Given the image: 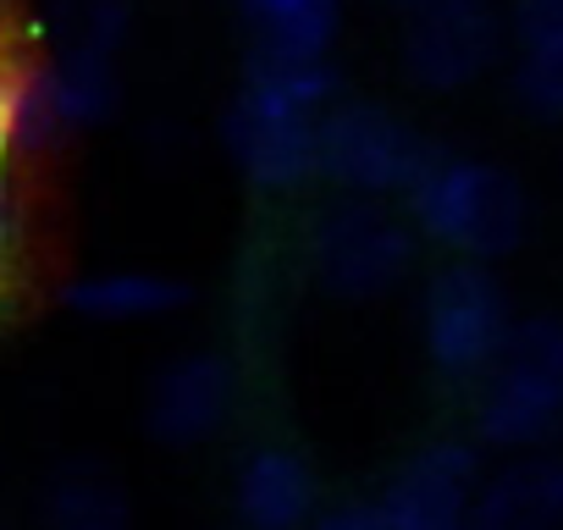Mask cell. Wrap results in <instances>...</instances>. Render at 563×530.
I'll list each match as a JSON object with an SVG mask.
<instances>
[{
    "instance_id": "1",
    "label": "cell",
    "mask_w": 563,
    "mask_h": 530,
    "mask_svg": "<svg viewBox=\"0 0 563 530\" xmlns=\"http://www.w3.org/2000/svg\"><path fill=\"white\" fill-rule=\"evenodd\" d=\"M404 210L420 243H437L448 260H503L530 232L525 183L486 155L437 150L404 194Z\"/></svg>"
},
{
    "instance_id": "2",
    "label": "cell",
    "mask_w": 563,
    "mask_h": 530,
    "mask_svg": "<svg viewBox=\"0 0 563 530\" xmlns=\"http://www.w3.org/2000/svg\"><path fill=\"white\" fill-rule=\"evenodd\" d=\"M563 431V316H514L497 365L475 382V442L497 453L547 448Z\"/></svg>"
},
{
    "instance_id": "3",
    "label": "cell",
    "mask_w": 563,
    "mask_h": 530,
    "mask_svg": "<svg viewBox=\"0 0 563 530\" xmlns=\"http://www.w3.org/2000/svg\"><path fill=\"white\" fill-rule=\"evenodd\" d=\"M310 277L332 299H382L404 288V277L420 260V232L404 210V199H371V194H343L332 199L305 243Z\"/></svg>"
},
{
    "instance_id": "4",
    "label": "cell",
    "mask_w": 563,
    "mask_h": 530,
    "mask_svg": "<svg viewBox=\"0 0 563 530\" xmlns=\"http://www.w3.org/2000/svg\"><path fill=\"white\" fill-rule=\"evenodd\" d=\"M514 332V299L486 260H448L420 294V343L442 382L475 387Z\"/></svg>"
},
{
    "instance_id": "5",
    "label": "cell",
    "mask_w": 563,
    "mask_h": 530,
    "mask_svg": "<svg viewBox=\"0 0 563 530\" xmlns=\"http://www.w3.org/2000/svg\"><path fill=\"white\" fill-rule=\"evenodd\" d=\"M431 155L437 144L409 117L376 100L338 95L316 122V177H327L338 194L404 199Z\"/></svg>"
},
{
    "instance_id": "6",
    "label": "cell",
    "mask_w": 563,
    "mask_h": 530,
    "mask_svg": "<svg viewBox=\"0 0 563 530\" xmlns=\"http://www.w3.org/2000/svg\"><path fill=\"white\" fill-rule=\"evenodd\" d=\"M508 51V18L492 0H426L404 23V78L426 95H459L481 84Z\"/></svg>"
},
{
    "instance_id": "7",
    "label": "cell",
    "mask_w": 563,
    "mask_h": 530,
    "mask_svg": "<svg viewBox=\"0 0 563 530\" xmlns=\"http://www.w3.org/2000/svg\"><path fill=\"white\" fill-rule=\"evenodd\" d=\"M316 111L288 106L254 84H238L227 117H221V150L227 161L265 194H288L316 177Z\"/></svg>"
},
{
    "instance_id": "8",
    "label": "cell",
    "mask_w": 563,
    "mask_h": 530,
    "mask_svg": "<svg viewBox=\"0 0 563 530\" xmlns=\"http://www.w3.org/2000/svg\"><path fill=\"white\" fill-rule=\"evenodd\" d=\"M481 448L464 437H437L426 448H415L393 481L382 486V514L398 530H464L470 525V503L481 486Z\"/></svg>"
},
{
    "instance_id": "9",
    "label": "cell",
    "mask_w": 563,
    "mask_h": 530,
    "mask_svg": "<svg viewBox=\"0 0 563 530\" xmlns=\"http://www.w3.org/2000/svg\"><path fill=\"white\" fill-rule=\"evenodd\" d=\"M232 404H238L232 360L216 349H194L155 371L144 393V431L166 448H199L232 420Z\"/></svg>"
},
{
    "instance_id": "10",
    "label": "cell",
    "mask_w": 563,
    "mask_h": 530,
    "mask_svg": "<svg viewBox=\"0 0 563 530\" xmlns=\"http://www.w3.org/2000/svg\"><path fill=\"white\" fill-rule=\"evenodd\" d=\"M464 530H563V453H508L481 475Z\"/></svg>"
},
{
    "instance_id": "11",
    "label": "cell",
    "mask_w": 563,
    "mask_h": 530,
    "mask_svg": "<svg viewBox=\"0 0 563 530\" xmlns=\"http://www.w3.org/2000/svg\"><path fill=\"white\" fill-rule=\"evenodd\" d=\"M316 497H321V481L310 459L282 442L254 448L232 481V508L243 530H310Z\"/></svg>"
},
{
    "instance_id": "12",
    "label": "cell",
    "mask_w": 563,
    "mask_h": 530,
    "mask_svg": "<svg viewBox=\"0 0 563 530\" xmlns=\"http://www.w3.org/2000/svg\"><path fill=\"white\" fill-rule=\"evenodd\" d=\"M62 299H67L73 316H84L95 327H144V321L172 316L188 299V288L177 277L144 272V265H122V272H89V277H78Z\"/></svg>"
},
{
    "instance_id": "13",
    "label": "cell",
    "mask_w": 563,
    "mask_h": 530,
    "mask_svg": "<svg viewBox=\"0 0 563 530\" xmlns=\"http://www.w3.org/2000/svg\"><path fill=\"white\" fill-rule=\"evenodd\" d=\"M249 51L327 56L343 29V0H232Z\"/></svg>"
},
{
    "instance_id": "14",
    "label": "cell",
    "mask_w": 563,
    "mask_h": 530,
    "mask_svg": "<svg viewBox=\"0 0 563 530\" xmlns=\"http://www.w3.org/2000/svg\"><path fill=\"white\" fill-rule=\"evenodd\" d=\"M56 117L45 100V73L40 56H29L23 45L0 40V161L45 150L56 139Z\"/></svg>"
},
{
    "instance_id": "15",
    "label": "cell",
    "mask_w": 563,
    "mask_h": 530,
    "mask_svg": "<svg viewBox=\"0 0 563 530\" xmlns=\"http://www.w3.org/2000/svg\"><path fill=\"white\" fill-rule=\"evenodd\" d=\"M45 525L51 530H128V486L106 464H67L45 486Z\"/></svg>"
},
{
    "instance_id": "16",
    "label": "cell",
    "mask_w": 563,
    "mask_h": 530,
    "mask_svg": "<svg viewBox=\"0 0 563 530\" xmlns=\"http://www.w3.org/2000/svg\"><path fill=\"white\" fill-rule=\"evenodd\" d=\"M128 23H133V0H51L45 56H111L117 62Z\"/></svg>"
},
{
    "instance_id": "17",
    "label": "cell",
    "mask_w": 563,
    "mask_h": 530,
    "mask_svg": "<svg viewBox=\"0 0 563 530\" xmlns=\"http://www.w3.org/2000/svg\"><path fill=\"white\" fill-rule=\"evenodd\" d=\"M243 84H254V89H265L276 100H288V106H305L316 117L343 95V84H338L327 56H265V51H249Z\"/></svg>"
},
{
    "instance_id": "18",
    "label": "cell",
    "mask_w": 563,
    "mask_h": 530,
    "mask_svg": "<svg viewBox=\"0 0 563 530\" xmlns=\"http://www.w3.org/2000/svg\"><path fill=\"white\" fill-rule=\"evenodd\" d=\"M508 95L525 117L563 128V51H514Z\"/></svg>"
},
{
    "instance_id": "19",
    "label": "cell",
    "mask_w": 563,
    "mask_h": 530,
    "mask_svg": "<svg viewBox=\"0 0 563 530\" xmlns=\"http://www.w3.org/2000/svg\"><path fill=\"white\" fill-rule=\"evenodd\" d=\"M508 45L514 51H563V0H514Z\"/></svg>"
},
{
    "instance_id": "20",
    "label": "cell",
    "mask_w": 563,
    "mask_h": 530,
    "mask_svg": "<svg viewBox=\"0 0 563 530\" xmlns=\"http://www.w3.org/2000/svg\"><path fill=\"white\" fill-rule=\"evenodd\" d=\"M310 530H398V525L382 514V503H343V508L310 519Z\"/></svg>"
},
{
    "instance_id": "21",
    "label": "cell",
    "mask_w": 563,
    "mask_h": 530,
    "mask_svg": "<svg viewBox=\"0 0 563 530\" xmlns=\"http://www.w3.org/2000/svg\"><path fill=\"white\" fill-rule=\"evenodd\" d=\"M7 249H12V188H7V161H0V272H7Z\"/></svg>"
},
{
    "instance_id": "22",
    "label": "cell",
    "mask_w": 563,
    "mask_h": 530,
    "mask_svg": "<svg viewBox=\"0 0 563 530\" xmlns=\"http://www.w3.org/2000/svg\"><path fill=\"white\" fill-rule=\"evenodd\" d=\"M387 7H404L409 12V7H426V0H387Z\"/></svg>"
}]
</instances>
